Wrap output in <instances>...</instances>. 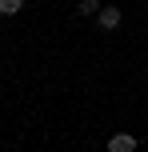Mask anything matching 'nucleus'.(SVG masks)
Segmentation results:
<instances>
[{
	"instance_id": "f257e3e1",
	"label": "nucleus",
	"mask_w": 148,
	"mask_h": 152,
	"mask_svg": "<svg viewBox=\"0 0 148 152\" xmlns=\"http://www.w3.org/2000/svg\"><path fill=\"white\" fill-rule=\"evenodd\" d=\"M120 20H124V12H120L116 4H108V8H100V16H96V24H100L104 32H116V28H120Z\"/></svg>"
},
{
	"instance_id": "f03ea898",
	"label": "nucleus",
	"mask_w": 148,
	"mask_h": 152,
	"mask_svg": "<svg viewBox=\"0 0 148 152\" xmlns=\"http://www.w3.org/2000/svg\"><path fill=\"white\" fill-rule=\"evenodd\" d=\"M108 152H136V136L132 132H116L108 140Z\"/></svg>"
},
{
	"instance_id": "7ed1b4c3",
	"label": "nucleus",
	"mask_w": 148,
	"mask_h": 152,
	"mask_svg": "<svg viewBox=\"0 0 148 152\" xmlns=\"http://www.w3.org/2000/svg\"><path fill=\"white\" fill-rule=\"evenodd\" d=\"M24 8V0H0V16H16Z\"/></svg>"
},
{
	"instance_id": "20e7f679",
	"label": "nucleus",
	"mask_w": 148,
	"mask_h": 152,
	"mask_svg": "<svg viewBox=\"0 0 148 152\" xmlns=\"http://www.w3.org/2000/svg\"><path fill=\"white\" fill-rule=\"evenodd\" d=\"M80 16H100V4L96 0H80Z\"/></svg>"
}]
</instances>
